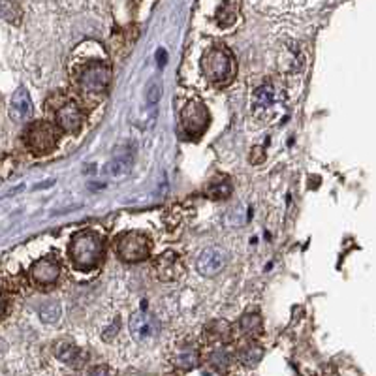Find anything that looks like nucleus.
<instances>
[{
	"label": "nucleus",
	"instance_id": "1",
	"mask_svg": "<svg viewBox=\"0 0 376 376\" xmlns=\"http://www.w3.org/2000/svg\"><path fill=\"white\" fill-rule=\"evenodd\" d=\"M104 256V239L96 231L85 230L73 235L70 243V258L73 267L81 273L93 271Z\"/></svg>",
	"mask_w": 376,
	"mask_h": 376
},
{
	"label": "nucleus",
	"instance_id": "2",
	"mask_svg": "<svg viewBox=\"0 0 376 376\" xmlns=\"http://www.w3.org/2000/svg\"><path fill=\"white\" fill-rule=\"evenodd\" d=\"M202 72L213 83H222L234 75L235 64L231 53L224 47H213L202 58Z\"/></svg>",
	"mask_w": 376,
	"mask_h": 376
},
{
	"label": "nucleus",
	"instance_id": "3",
	"mask_svg": "<svg viewBox=\"0 0 376 376\" xmlns=\"http://www.w3.org/2000/svg\"><path fill=\"white\" fill-rule=\"evenodd\" d=\"M181 134L184 137H199L209 125V111L205 108L202 100H190L183 110H181Z\"/></svg>",
	"mask_w": 376,
	"mask_h": 376
},
{
	"label": "nucleus",
	"instance_id": "4",
	"mask_svg": "<svg viewBox=\"0 0 376 376\" xmlns=\"http://www.w3.org/2000/svg\"><path fill=\"white\" fill-rule=\"evenodd\" d=\"M117 254L126 263H136V261H143L151 254V241L143 234L137 231H128V234L120 235L117 239Z\"/></svg>",
	"mask_w": 376,
	"mask_h": 376
},
{
	"label": "nucleus",
	"instance_id": "5",
	"mask_svg": "<svg viewBox=\"0 0 376 376\" xmlns=\"http://www.w3.org/2000/svg\"><path fill=\"white\" fill-rule=\"evenodd\" d=\"M57 132L51 125H47L46 120H38L32 126H28V130L25 132L26 149L38 157L51 152L57 147Z\"/></svg>",
	"mask_w": 376,
	"mask_h": 376
},
{
	"label": "nucleus",
	"instance_id": "6",
	"mask_svg": "<svg viewBox=\"0 0 376 376\" xmlns=\"http://www.w3.org/2000/svg\"><path fill=\"white\" fill-rule=\"evenodd\" d=\"M110 78L111 70L108 64L94 63L79 73V89L87 94H102L110 85Z\"/></svg>",
	"mask_w": 376,
	"mask_h": 376
},
{
	"label": "nucleus",
	"instance_id": "7",
	"mask_svg": "<svg viewBox=\"0 0 376 376\" xmlns=\"http://www.w3.org/2000/svg\"><path fill=\"white\" fill-rule=\"evenodd\" d=\"M31 278L36 286H53L57 282L58 275H61V263L55 258H40L32 263L31 267Z\"/></svg>",
	"mask_w": 376,
	"mask_h": 376
},
{
	"label": "nucleus",
	"instance_id": "8",
	"mask_svg": "<svg viewBox=\"0 0 376 376\" xmlns=\"http://www.w3.org/2000/svg\"><path fill=\"white\" fill-rule=\"evenodd\" d=\"M226 263H228V252L222 251L220 246H209L199 254L196 267L204 277H214L224 269Z\"/></svg>",
	"mask_w": 376,
	"mask_h": 376
},
{
	"label": "nucleus",
	"instance_id": "9",
	"mask_svg": "<svg viewBox=\"0 0 376 376\" xmlns=\"http://www.w3.org/2000/svg\"><path fill=\"white\" fill-rule=\"evenodd\" d=\"M155 273H157V277L162 282L177 281L184 273L183 261H181L177 252L167 251L164 254H160L157 258V261H155Z\"/></svg>",
	"mask_w": 376,
	"mask_h": 376
},
{
	"label": "nucleus",
	"instance_id": "10",
	"mask_svg": "<svg viewBox=\"0 0 376 376\" xmlns=\"http://www.w3.org/2000/svg\"><path fill=\"white\" fill-rule=\"evenodd\" d=\"M55 120H57L58 128L66 134H78L81 130V125H83V115H81L78 104L68 102V104L61 105L55 111Z\"/></svg>",
	"mask_w": 376,
	"mask_h": 376
},
{
	"label": "nucleus",
	"instance_id": "11",
	"mask_svg": "<svg viewBox=\"0 0 376 376\" xmlns=\"http://www.w3.org/2000/svg\"><path fill=\"white\" fill-rule=\"evenodd\" d=\"M130 331L134 335V339L147 340L157 337L158 331H160V324H158V320L155 316L137 313L130 318Z\"/></svg>",
	"mask_w": 376,
	"mask_h": 376
},
{
	"label": "nucleus",
	"instance_id": "12",
	"mask_svg": "<svg viewBox=\"0 0 376 376\" xmlns=\"http://www.w3.org/2000/svg\"><path fill=\"white\" fill-rule=\"evenodd\" d=\"M32 115V100L26 93L25 87H19V89L14 93L11 96V104H10V119L14 122H25L26 119H31Z\"/></svg>",
	"mask_w": 376,
	"mask_h": 376
},
{
	"label": "nucleus",
	"instance_id": "13",
	"mask_svg": "<svg viewBox=\"0 0 376 376\" xmlns=\"http://www.w3.org/2000/svg\"><path fill=\"white\" fill-rule=\"evenodd\" d=\"M231 335V328L228 322L224 320H214L211 322L204 331V339L205 343H209V345H224L226 340H230Z\"/></svg>",
	"mask_w": 376,
	"mask_h": 376
},
{
	"label": "nucleus",
	"instance_id": "14",
	"mask_svg": "<svg viewBox=\"0 0 376 376\" xmlns=\"http://www.w3.org/2000/svg\"><path fill=\"white\" fill-rule=\"evenodd\" d=\"M199 363V354L194 346H181L173 354V365L181 371H190Z\"/></svg>",
	"mask_w": 376,
	"mask_h": 376
},
{
	"label": "nucleus",
	"instance_id": "15",
	"mask_svg": "<svg viewBox=\"0 0 376 376\" xmlns=\"http://www.w3.org/2000/svg\"><path fill=\"white\" fill-rule=\"evenodd\" d=\"M55 355H57L58 360L66 363L70 367H79L81 365V361H83V354L79 350L78 346L70 345V343H58L55 346Z\"/></svg>",
	"mask_w": 376,
	"mask_h": 376
},
{
	"label": "nucleus",
	"instance_id": "16",
	"mask_svg": "<svg viewBox=\"0 0 376 376\" xmlns=\"http://www.w3.org/2000/svg\"><path fill=\"white\" fill-rule=\"evenodd\" d=\"M132 166H134L132 152H122V155L113 157V160L105 166V173H110L111 177H120V175H128Z\"/></svg>",
	"mask_w": 376,
	"mask_h": 376
},
{
	"label": "nucleus",
	"instance_id": "17",
	"mask_svg": "<svg viewBox=\"0 0 376 376\" xmlns=\"http://www.w3.org/2000/svg\"><path fill=\"white\" fill-rule=\"evenodd\" d=\"M263 357V348L256 343H246L239 348V361L241 365L245 367H254L258 365V361Z\"/></svg>",
	"mask_w": 376,
	"mask_h": 376
},
{
	"label": "nucleus",
	"instance_id": "18",
	"mask_svg": "<svg viewBox=\"0 0 376 376\" xmlns=\"http://www.w3.org/2000/svg\"><path fill=\"white\" fill-rule=\"evenodd\" d=\"M207 196L213 199H224L231 194V183L228 177H216L207 184Z\"/></svg>",
	"mask_w": 376,
	"mask_h": 376
},
{
	"label": "nucleus",
	"instance_id": "19",
	"mask_svg": "<svg viewBox=\"0 0 376 376\" xmlns=\"http://www.w3.org/2000/svg\"><path fill=\"white\" fill-rule=\"evenodd\" d=\"M241 331L249 337H256L261 333V318L258 314H246L241 318Z\"/></svg>",
	"mask_w": 376,
	"mask_h": 376
},
{
	"label": "nucleus",
	"instance_id": "20",
	"mask_svg": "<svg viewBox=\"0 0 376 376\" xmlns=\"http://www.w3.org/2000/svg\"><path fill=\"white\" fill-rule=\"evenodd\" d=\"M273 98H275V90L269 83L261 85L254 90V104L256 108H269L273 104Z\"/></svg>",
	"mask_w": 376,
	"mask_h": 376
},
{
	"label": "nucleus",
	"instance_id": "21",
	"mask_svg": "<svg viewBox=\"0 0 376 376\" xmlns=\"http://www.w3.org/2000/svg\"><path fill=\"white\" fill-rule=\"evenodd\" d=\"M230 354L224 350V348H213V350L207 352V363L211 367H220V369H226L230 365Z\"/></svg>",
	"mask_w": 376,
	"mask_h": 376
},
{
	"label": "nucleus",
	"instance_id": "22",
	"mask_svg": "<svg viewBox=\"0 0 376 376\" xmlns=\"http://www.w3.org/2000/svg\"><path fill=\"white\" fill-rule=\"evenodd\" d=\"M0 16L4 17L6 21L17 25V23H19V17H21V11H19L16 2H11V0H0Z\"/></svg>",
	"mask_w": 376,
	"mask_h": 376
},
{
	"label": "nucleus",
	"instance_id": "23",
	"mask_svg": "<svg viewBox=\"0 0 376 376\" xmlns=\"http://www.w3.org/2000/svg\"><path fill=\"white\" fill-rule=\"evenodd\" d=\"M40 316H42L43 322L55 324V322L61 318V305H58L57 301H46V303L40 307Z\"/></svg>",
	"mask_w": 376,
	"mask_h": 376
},
{
	"label": "nucleus",
	"instance_id": "24",
	"mask_svg": "<svg viewBox=\"0 0 376 376\" xmlns=\"http://www.w3.org/2000/svg\"><path fill=\"white\" fill-rule=\"evenodd\" d=\"M235 21V8L231 2H224L222 8L216 11V23L220 26H228Z\"/></svg>",
	"mask_w": 376,
	"mask_h": 376
},
{
	"label": "nucleus",
	"instance_id": "25",
	"mask_svg": "<svg viewBox=\"0 0 376 376\" xmlns=\"http://www.w3.org/2000/svg\"><path fill=\"white\" fill-rule=\"evenodd\" d=\"M245 207L243 205H235L234 209L228 211L224 222L228 226H231V228H239L241 224H245Z\"/></svg>",
	"mask_w": 376,
	"mask_h": 376
},
{
	"label": "nucleus",
	"instance_id": "26",
	"mask_svg": "<svg viewBox=\"0 0 376 376\" xmlns=\"http://www.w3.org/2000/svg\"><path fill=\"white\" fill-rule=\"evenodd\" d=\"M160 93H162V87H160V83H158V81H155V87H151V89H149V102L157 104L158 98H160Z\"/></svg>",
	"mask_w": 376,
	"mask_h": 376
},
{
	"label": "nucleus",
	"instance_id": "27",
	"mask_svg": "<svg viewBox=\"0 0 376 376\" xmlns=\"http://www.w3.org/2000/svg\"><path fill=\"white\" fill-rule=\"evenodd\" d=\"M6 310H8V298H6V293L0 290V322L4 318Z\"/></svg>",
	"mask_w": 376,
	"mask_h": 376
},
{
	"label": "nucleus",
	"instance_id": "28",
	"mask_svg": "<svg viewBox=\"0 0 376 376\" xmlns=\"http://www.w3.org/2000/svg\"><path fill=\"white\" fill-rule=\"evenodd\" d=\"M164 61H166V51H158V64H160V66H164Z\"/></svg>",
	"mask_w": 376,
	"mask_h": 376
}]
</instances>
